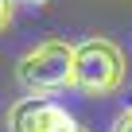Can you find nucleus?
<instances>
[{"label": "nucleus", "instance_id": "f257e3e1", "mask_svg": "<svg viewBox=\"0 0 132 132\" xmlns=\"http://www.w3.org/2000/svg\"><path fill=\"white\" fill-rule=\"evenodd\" d=\"M74 66H78V47L66 43V39H43L35 47H27L16 62V82L35 93H58L66 86H74Z\"/></svg>", "mask_w": 132, "mask_h": 132}, {"label": "nucleus", "instance_id": "f03ea898", "mask_svg": "<svg viewBox=\"0 0 132 132\" xmlns=\"http://www.w3.org/2000/svg\"><path fill=\"white\" fill-rule=\"evenodd\" d=\"M124 78H128V62H124V51L113 39L93 35V39L78 43V66H74V89L78 93L113 97V93L124 89Z\"/></svg>", "mask_w": 132, "mask_h": 132}, {"label": "nucleus", "instance_id": "7ed1b4c3", "mask_svg": "<svg viewBox=\"0 0 132 132\" xmlns=\"http://www.w3.org/2000/svg\"><path fill=\"white\" fill-rule=\"evenodd\" d=\"M74 117L66 113L62 105L47 101V97H20L8 109V132H62L70 128Z\"/></svg>", "mask_w": 132, "mask_h": 132}, {"label": "nucleus", "instance_id": "20e7f679", "mask_svg": "<svg viewBox=\"0 0 132 132\" xmlns=\"http://www.w3.org/2000/svg\"><path fill=\"white\" fill-rule=\"evenodd\" d=\"M16 20V0H0V31H8Z\"/></svg>", "mask_w": 132, "mask_h": 132}, {"label": "nucleus", "instance_id": "39448f33", "mask_svg": "<svg viewBox=\"0 0 132 132\" xmlns=\"http://www.w3.org/2000/svg\"><path fill=\"white\" fill-rule=\"evenodd\" d=\"M113 132H132V105L117 113V120H113Z\"/></svg>", "mask_w": 132, "mask_h": 132}, {"label": "nucleus", "instance_id": "423d86ee", "mask_svg": "<svg viewBox=\"0 0 132 132\" xmlns=\"http://www.w3.org/2000/svg\"><path fill=\"white\" fill-rule=\"evenodd\" d=\"M62 132H89V128H86V124H78V120H74V124H70V128H62Z\"/></svg>", "mask_w": 132, "mask_h": 132}, {"label": "nucleus", "instance_id": "0eeeda50", "mask_svg": "<svg viewBox=\"0 0 132 132\" xmlns=\"http://www.w3.org/2000/svg\"><path fill=\"white\" fill-rule=\"evenodd\" d=\"M23 4H47V0H23Z\"/></svg>", "mask_w": 132, "mask_h": 132}]
</instances>
